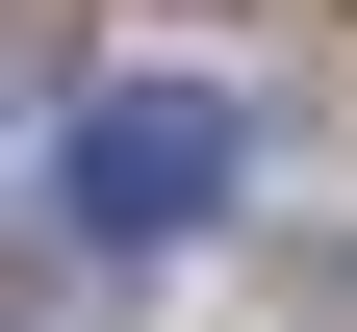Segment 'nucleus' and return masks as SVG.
Returning <instances> with one entry per match:
<instances>
[{"instance_id": "obj_1", "label": "nucleus", "mask_w": 357, "mask_h": 332, "mask_svg": "<svg viewBox=\"0 0 357 332\" xmlns=\"http://www.w3.org/2000/svg\"><path fill=\"white\" fill-rule=\"evenodd\" d=\"M255 179V128H230V77H102V103L52 128V205L102 230V256H153V230H204Z\"/></svg>"}]
</instances>
